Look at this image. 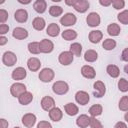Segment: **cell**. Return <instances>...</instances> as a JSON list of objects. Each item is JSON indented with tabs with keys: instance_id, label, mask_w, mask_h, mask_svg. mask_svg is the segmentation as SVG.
<instances>
[{
	"instance_id": "obj_44",
	"label": "cell",
	"mask_w": 128,
	"mask_h": 128,
	"mask_svg": "<svg viewBox=\"0 0 128 128\" xmlns=\"http://www.w3.org/2000/svg\"><path fill=\"white\" fill-rule=\"evenodd\" d=\"M121 59L125 62H128V48H125L123 51H122V54H121Z\"/></svg>"
},
{
	"instance_id": "obj_45",
	"label": "cell",
	"mask_w": 128,
	"mask_h": 128,
	"mask_svg": "<svg viewBox=\"0 0 128 128\" xmlns=\"http://www.w3.org/2000/svg\"><path fill=\"white\" fill-rule=\"evenodd\" d=\"M99 3H100L102 6L107 7V6H109V5H111V4H112V0H100V1H99Z\"/></svg>"
},
{
	"instance_id": "obj_51",
	"label": "cell",
	"mask_w": 128,
	"mask_h": 128,
	"mask_svg": "<svg viewBox=\"0 0 128 128\" xmlns=\"http://www.w3.org/2000/svg\"><path fill=\"white\" fill-rule=\"evenodd\" d=\"M124 71H125V73L128 75V64H126V65L124 66Z\"/></svg>"
},
{
	"instance_id": "obj_5",
	"label": "cell",
	"mask_w": 128,
	"mask_h": 128,
	"mask_svg": "<svg viewBox=\"0 0 128 128\" xmlns=\"http://www.w3.org/2000/svg\"><path fill=\"white\" fill-rule=\"evenodd\" d=\"M93 87H94V93H93V95H94L95 98H101L102 96H104V94L106 92V87H105V84L102 81H96V82H94Z\"/></svg>"
},
{
	"instance_id": "obj_15",
	"label": "cell",
	"mask_w": 128,
	"mask_h": 128,
	"mask_svg": "<svg viewBox=\"0 0 128 128\" xmlns=\"http://www.w3.org/2000/svg\"><path fill=\"white\" fill-rule=\"evenodd\" d=\"M73 8L79 13H84L89 8V2L87 0H76Z\"/></svg>"
},
{
	"instance_id": "obj_19",
	"label": "cell",
	"mask_w": 128,
	"mask_h": 128,
	"mask_svg": "<svg viewBox=\"0 0 128 128\" xmlns=\"http://www.w3.org/2000/svg\"><path fill=\"white\" fill-rule=\"evenodd\" d=\"M76 125L80 128H86L90 125V117L86 114H81L76 119Z\"/></svg>"
},
{
	"instance_id": "obj_13",
	"label": "cell",
	"mask_w": 128,
	"mask_h": 128,
	"mask_svg": "<svg viewBox=\"0 0 128 128\" xmlns=\"http://www.w3.org/2000/svg\"><path fill=\"white\" fill-rule=\"evenodd\" d=\"M81 74L87 79H94L96 76L95 69L90 65H84L81 68Z\"/></svg>"
},
{
	"instance_id": "obj_29",
	"label": "cell",
	"mask_w": 128,
	"mask_h": 128,
	"mask_svg": "<svg viewBox=\"0 0 128 128\" xmlns=\"http://www.w3.org/2000/svg\"><path fill=\"white\" fill-rule=\"evenodd\" d=\"M77 37V32L75 30H72V29H67V30H64L62 32V38L66 41H71V40H74L75 38Z\"/></svg>"
},
{
	"instance_id": "obj_3",
	"label": "cell",
	"mask_w": 128,
	"mask_h": 128,
	"mask_svg": "<svg viewBox=\"0 0 128 128\" xmlns=\"http://www.w3.org/2000/svg\"><path fill=\"white\" fill-rule=\"evenodd\" d=\"M25 92H26V86L23 83L16 82V83L12 84L10 87V93L14 97H19Z\"/></svg>"
},
{
	"instance_id": "obj_35",
	"label": "cell",
	"mask_w": 128,
	"mask_h": 128,
	"mask_svg": "<svg viewBox=\"0 0 128 128\" xmlns=\"http://www.w3.org/2000/svg\"><path fill=\"white\" fill-rule=\"evenodd\" d=\"M63 13V9L62 7L60 6H56V5H53L49 8V14L52 16V17H58L60 16L61 14Z\"/></svg>"
},
{
	"instance_id": "obj_50",
	"label": "cell",
	"mask_w": 128,
	"mask_h": 128,
	"mask_svg": "<svg viewBox=\"0 0 128 128\" xmlns=\"http://www.w3.org/2000/svg\"><path fill=\"white\" fill-rule=\"evenodd\" d=\"M19 3H22V4H29L30 3V0L29 1H22V0H18Z\"/></svg>"
},
{
	"instance_id": "obj_16",
	"label": "cell",
	"mask_w": 128,
	"mask_h": 128,
	"mask_svg": "<svg viewBox=\"0 0 128 128\" xmlns=\"http://www.w3.org/2000/svg\"><path fill=\"white\" fill-rule=\"evenodd\" d=\"M40 66H41V62L38 58L36 57H31L28 59L27 61V67L30 71L32 72H36L40 69Z\"/></svg>"
},
{
	"instance_id": "obj_40",
	"label": "cell",
	"mask_w": 128,
	"mask_h": 128,
	"mask_svg": "<svg viewBox=\"0 0 128 128\" xmlns=\"http://www.w3.org/2000/svg\"><path fill=\"white\" fill-rule=\"evenodd\" d=\"M91 128H103L101 122L96 119V117H90V125Z\"/></svg>"
},
{
	"instance_id": "obj_7",
	"label": "cell",
	"mask_w": 128,
	"mask_h": 128,
	"mask_svg": "<svg viewBox=\"0 0 128 128\" xmlns=\"http://www.w3.org/2000/svg\"><path fill=\"white\" fill-rule=\"evenodd\" d=\"M77 18L73 13H66L60 18V23L63 26H72L76 23Z\"/></svg>"
},
{
	"instance_id": "obj_10",
	"label": "cell",
	"mask_w": 128,
	"mask_h": 128,
	"mask_svg": "<svg viewBox=\"0 0 128 128\" xmlns=\"http://www.w3.org/2000/svg\"><path fill=\"white\" fill-rule=\"evenodd\" d=\"M22 123L27 128H32L36 123V116L33 113H26L22 117Z\"/></svg>"
},
{
	"instance_id": "obj_27",
	"label": "cell",
	"mask_w": 128,
	"mask_h": 128,
	"mask_svg": "<svg viewBox=\"0 0 128 128\" xmlns=\"http://www.w3.org/2000/svg\"><path fill=\"white\" fill-rule=\"evenodd\" d=\"M64 110H65L66 114L69 115V116H75L79 111L77 105L74 104V103H67L64 106Z\"/></svg>"
},
{
	"instance_id": "obj_36",
	"label": "cell",
	"mask_w": 128,
	"mask_h": 128,
	"mask_svg": "<svg viewBox=\"0 0 128 128\" xmlns=\"http://www.w3.org/2000/svg\"><path fill=\"white\" fill-rule=\"evenodd\" d=\"M117 19L119 20L120 23L127 25L128 24V10H123L117 15Z\"/></svg>"
},
{
	"instance_id": "obj_26",
	"label": "cell",
	"mask_w": 128,
	"mask_h": 128,
	"mask_svg": "<svg viewBox=\"0 0 128 128\" xmlns=\"http://www.w3.org/2000/svg\"><path fill=\"white\" fill-rule=\"evenodd\" d=\"M97 59H98V54L93 49H89L84 53V60L86 62H95Z\"/></svg>"
},
{
	"instance_id": "obj_49",
	"label": "cell",
	"mask_w": 128,
	"mask_h": 128,
	"mask_svg": "<svg viewBox=\"0 0 128 128\" xmlns=\"http://www.w3.org/2000/svg\"><path fill=\"white\" fill-rule=\"evenodd\" d=\"M75 2H76V0H72V1H68V0H66V1H65V3H66L67 5H69V6H74Z\"/></svg>"
},
{
	"instance_id": "obj_32",
	"label": "cell",
	"mask_w": 128,
	"mask_h": 128,
	"mask_svg": "<svg viewBox=\"0 0 128 128\" xmlns=\"http://www.w3.org/2000/svg\"><path fill=\"white\" fill-rule=\"evenodd\" d=\"M74 56H80L81 55V52H82V46L80 43L78 42H75V43H72L70 45V50H69Z\"/></svg>"
},
{
	"instance_id": "obj_30",
	"label": "cell",
	"mask_w": 128,
	"mask_h": 128,
	"mask_svg": "<svg viewBox=\"0 0 128 128\" xmlns=\"http://www.w3.org/2000/svg\"><path fill=\"white\" fill-rule=\"evenodd\" d=\"M106 71H107L108 75L111 76L112 78H117V77L119 76V74H120V70H119V68H118L116 65H114V64H110V65H108L107 68H106Z\"/></svg>"
},
{
	"instance_id": "obj_38",
	"label": "cell",
	"mask_w": 128,
	"mask_h": 128,
	"mask_svg": "<svg viewBox=\"0 0 128 128\" xmlns=\"http://www.w3.org/2000/svg\"><path fill=\"white\" fill-rule=\"evenodd\" d=\"M118 106L121 111H128V96H123L120 99Z\"/></svg>"
},
{
	"instance_id": "obj_52",
	"label": "cell",
	"mask_w": 128,
	"mask_h": 128,
	"mask_svg": "<svg viewBox=\"0 0 128 128\" xmlns=\"http://www.w3.org/2000/svg\"><path fill=\"white\" fill-rule=\"evenodd\" d=\"M124 119H125L126 122H128V111L125 113V115H124Z\"/></svg>"
},
{
	"instance_id": "obj_24",
	"label": "cell",
	"mask_w": 128,
	"mask_h": 128,
	"mask_svg": "<svg viewBox=\"0 0 128 128\" xmlns=\"http://www.w3.org/2000/svg\"><path fill=\"white\" fill-rule=\"evenodd\" d=\"M45 20L42 18V17H36L33 19V22H32V26L35 30L37 31H42L44 28H45Z\"/></svg>"
},
{
	"instance_id": "obj_33",
	"label": "cell",
	"mask_w": 128,
	"mask_h": 128,
	"mask_svg": "<svg viewBox=\"0 0 128 128\" xmlns=\"http://www.w3.org/2000/svg\"><path fill=\"white\" fill-rule=\"evenodd\" d=\"M102 47H103L105 50H107V51L113 50V49L116 47V41L113 40V39H110V38L105 39V40L103 41V43H102Z\"/></svg>"
},
{
	"instance_id": "obj_23",
	"label": "cell",
	"mask_w": 128,
	"mask_h": 128,
	"mask_svg": "<svg viewBox=\"0 0 128 128\" xmlns=\"http://www.w3.org/2000/svg\"><path fill=\"white\" fill-rule=\"evenodd\" d=\"M33 100V95L31 92L26 91L25 93H23L21 96L18 97V101L21 105H28L30 102H32Z\"/></svg>"
},
{
	"instance_id": "obj_42",
	"label": "cell",
	"mask_w": 128,
	"mask_h": 128,
	"mask_svg": "<svg viewBox=\"0 0 128 128\" xmlns=\"http://www.w3.org/2000/svg\"><path fill=\"white\" fill-rule=\"evenodd\" d=\"M37 128H52V125L48 121H40L37 124Z\"/></svg>"
},
{
	"instance_id": "obj_31",
	"label": "cell",
	"mask_w": 128,
	"mask_h": 128,
	"mask_svg": "<svg viewBox=\"0 0 128 128\" xmlns=\"http://www.w3.org/2000/svg\"><path fill=\"white\" fill-rule=\"evenodd\" d=\"M102 111H103V108L100 104H94L89 108V114L92 117H97V116L101 115Z\"/></svg>"
},
{
	"instance_id": "obj_48",
	"label": "cell",
	"mask_w": 128,
	"mask_h": 128,
	"mask_svg": "<svg viewBox=\"0 0 128 128\" xmlns=\"http://www.w3.org/2000/svg\"><path fill=\"white\" fill-rule=\"evenodd\" d=\"M7 42H8V39H7L5 36H1V37H0V45H1V46L5 45Z\"/></svg>"
},
{
	"instance_id": "obj_2",
	"label": "cell",
	"mask_w": 128,
	"mask_h": 128,
	"mask_svg": "<svg viewBox=\"0 0 128 128\" xmlns=\"http://www.w3.org/2000/svg\"><path fill=\"white\" fill-rule=\"evenodd\" d=\"M54 76H55V73L51 68H43L39 72V79L42 82H45V83H48V82L52 81Z\"/></svg>"
},
{
	"instance_id": "obj_18",
	"label": "cell",
	"mask_w": 128,
	"mask_h": 128,
	"mask_svg": "<svg viewBox=\"0 0 128 128\" xmlns=\"http://www.w3.org/2000/svg\"><path fill=\"white\" fill-rule=\"evenodd\" d=\"M14 19L19 23H25L28 19V13L25 9H18L14 13Z\"/></svg>"
},
{
	"instance_id": "obj_9",
	"label": "cell",
	"mask_w": 128,
	"mask_h": 128,
	"mask_svg": "<svg viewBox=\"0 0 128 128\" xmlns=\"http://www.w3.org/2000/svg\"><path fill=\"white\" fill-rule=\"evenodd\" d=\"M41 107L43 110L45 111H50L51 109H53L55 107V101L52 97L50 96H44L41 100Z\"/></svg>"
},
{
	"instance_id": "obj_25",
	"label": "cell",
	"mask_w": 128,
	"mask_h": 128,
	"mask_svg": "<svg viewBox=\"0 0 128 128\" xmlns=\"http://www.w3.org/2000/svg\"><path fill=\"white\" fill-rule=\"evenodd\" d=\"M59 32H60V27H59L56 23H51V24H49L48 27H47V29H46V33H47L49 36H51V37H56V36H58Z\"/></svg>"
},
{
	"instance_id": "obj_12",
	"label": "cell",
	"mask_w": 128,
	"mask_h": 128,
	"mask_svg": "<svg viewBox=\"0 0 128 128\" xmlns=\"http://www.w3.org/2000/svg\"><path fill=\"white\" fill-rule=\"evenodd\" d=\"M75 100L80 105H86V104H88V102L90 100V97H89V94L87 92L81 90V91H78L75 94Z\"/></svg>"
},
{
	"instance_id": "obj_4",
	"label": "cell",
	"mask_w": 128,
	"mask_h": 128,
	"mask_svg": "<svg viewBox=\"0 0 128 128\" xmlns=\"http://www.w3.org/2000/svg\"><path fill=\"white\" fill-rule=\"evenodd\" d=\"M2 62H3L4 65H6L8 67H11L14 64H16L17 56L11 51H6L2 56Z\"/></svg>"
},
{
	"instance_id": "obj_17",
	"label": "cell",
	"mask_w": 128,
	"mask_h": 128,
	"mask_svg": "<svg viewBox=\"0 0 128 128\" xmlns=\"http://www.w3.org/2000/svg\"><path fill=\"white\" fill-rule=\"evenodd\" d=\"M27 72L23 67H17L12 71L11 77L13 80H22L26 77Z\"/></svg>"
},
{
	"instance_id": "obj_1",
	"label": "cell",
	"mask_w": 128,
	"mask_h": 128,
	"mask_svg": "<svg viewBox=\"0 0 128 128\" xmlns=\"http://www.w3.org/2000/svg\"><path fill=\"white\" fill-rule=\"evenodd\" d=\"M52 90L57 95H64L68 92L69 86L65 81H56L52 86Z\"/></svg>"
},
{
	"instance_id": "obj_14",
	"label": "cell",
	"mask_w": 128,
	"mask_h": 128,
	"mask_svg": "<svg viewBox=\"0 0 128 128\" xmlns=\"http://www.w3.org/2000/svg\"><path fill=\"white\" fill-rule=\"evenodd\" d=\"M12 36L17 40H23L28 37V31L22 27H16L12 32Z\"/></svg>"
},
{
	"instance_id": "obj_28",
	"label": "cell",
	"mask_w": 128,
	"mask_h": 128,
	"mask_svg": "<svg viewBox=\"0 0 128 128\" xmlns=\"http://www.w3.org/2000/svg\"><path fill=\"white\" fill-rule=\"evenodd\" d=\"M120 31H121V28L116 23H111L107 27V32H108V34L110 36H118Z\"/></svg>"
},
{
	"instance_id": "obj_21",
	"label": "cell",
	"mask_w": 128,
	"mask_h": 128,
	"mask_svg": "<svg viewBox=\"0 0 128 128\" xmlns=\"http://www.w3.org/2000/svg\"><path fill=\"white\" fill-rule=\"evenodd\" d=\"M103 38V33L100 30H92L89 33V41L93 44L99 43L100 40H102Z\"/></svg>"
},
{
	"instance_id": "obj_41",
	"label": "cell",
	"mask_w": 128,
	"mask_h": 128,
	"mask_svg": "<svg viewBox=\"0 0 128 128\" xmlns=\"http://www.w3.org/2000/svg\"><path fill=\"white\" fill-rule=\"evenodd\" d=\"M7 19H8V12L4 9H0V23L4 24Z\"/></svg>"
},
{
	"instance_id": "obj_37",
	"label": "cell",
	"mask_w": 128,
	"mask_h": 128,
	"mask_svg": "<svg viewBox=\"0 0 128 128\" xmlns=\"http://www.w3.org/2000/svg\"><path fill=\"white\" fill-rule=\"evenodd\" d=\"M118 89L121 92H127L128 91V80L125 78H120L118 81Z\"/></svg>"
},
{
	"instance_id": "obj_20",
	"label": "cell",
	"mask_w": 128,
	"mask_h": 128,
	"mask_svg": "<svg viewBox=\"0 0 128 128\" xmlns=\"http://www.w3.org/2000/svg\"><path fill=\"white\" fill-rule=\"evenodd\" d=\"M62 116H63V112L61 111L60 108L58 107H54L53 109H51L49 111V117L52 121L54 122H58L62 119Z\"/></svg>"
},
{
	"instance_id": "obj_39",
	"label": "cell",
	"mask_w": 128,
	"mask_h": 128,
	"mask_svg": "<svg viewBox=\"0 0 128 128\" xmlns=\"http://www.w3.org/2000/svg\"><path fill=\"white\" fill-rule=\"evenodd\" d=\"M112 6L116 10H120L124 8L125 6V1L124 0H112Z\"/></svg>"
},
{
	"instance_id": "obj_8",
	"label": "cell",
	"mask_w": 128,
	"mask_h": 128,
	"mask_svg": "<svg viewBox=\"0 0 128 128\" xmlns=\"http://www.w3.org/2000/svg\"><path fill=\"white\" fill-rule=\"evenodd\" d=\"M100 21H101L100 16L96 12H91L86 17V22H87L88 26H90V27H97V26H99L100 25Z\"/></svg>"
},
{
	"instance_id": "obj_46",
	"label": "cell",
	"mask_w": 128,
	"mask_h": 128,
	"mask_svg": "<svg viewBox=\"0 0 128 128\" xmlns=\"http://www.w3.org/2000/svg\"><path fill=\"white\" fill-rule=\"evenodd\" d=\"M0 128H8V122L4 118L0 119Z\"/></svg>"
},
{
	"instance_id": "obj_6",
	"label": "cell",
	"mask_w": 128,
	"mask_h": 128,
	"mask_svg": "<svg viewBox=\"0 0 128 128\" xmlns=\"http://www.w3.org/2000/svg\"><path fill=\"white\" fill-rule=\"evenodd\" d=\"M73 54L70 52V51H63L60 53L59 57H58V60L60 62V64L64 65V66H67V65H70L72 62H73Z\"/></svg>"
},
{
	"instance_id": "obj_22",
	"label": "cell",
	"mask_w": 128,
	"mask_h": 128,
	"mask_svg": "<svg viewBox=\"0 0 128 128\" xmlns=\"http://www.w3.org/2000/svg\"><path fill=\"white\" fill-rule=\"evenodd\" d=\"M33 8H34V10H35L37 13L42 14V13H44V12L46 11L47 3H46V1H44V0H36V1L34 2V4H33Z\"/></svg>"
},
{
	"instance_id": "obj_11",
	"label": "cell",
	"mask_w": 128,
	"mask_h": 128,
	"mask_svg": "<svg viewBox=\"0 0 128 128\" xmlns=\"http://www.w3.org/2000/svg\"><path fill=\"white\" fill-rule=\"evenodd\" d=\"M40 44V51L42 53H51L54 49V44L51 40L43 39L39 42Z\"/></svg>"
},
{
	"instance_id": "obj_53",
	"label": "cell",
	"mask_w": 128,
	"mask_h": 128,
	"mask_svg": "<svg viewBox=\"0 0 128 128\" xmlns=\"http://www.w3.org/2000/svg\"><path fill=\"white\" fill-rule=\"evenodd\" d=\"M14 128H20V127H14Z\"/></svg>"
},
{
	"instance_id": "obj_47",
	"label": "cell",
	"mask_w": 128,
	"mask_h": 128,
	"mask_svg": "<svg viewBox=\"0 0 128 128\" xmlns=\"http://www.w3.org/2000/svg\"><path fill=\"white\" fill-rule=\"evenodd\" d=\"M114 128H127V125H126L124 122H122V121H119V122H117V123L115 124Z\"/></svg>"
},
{
	"instance_id": "obj_34",
	"label": "cell",
	"mask_w": 128,
	"mask_h": 128,
	"mask_svg": "<svg viewBox=\"0 0 128 128\" xmlns=\"http://www.w3.org/2000/svg\"><path fill=\"white\" fill-rule=\"evenodd\" d=\"M28 51L31 54H39L41 52L39 42H30L28 44Z\"/></svg>"
},
{
	"instance_id": "obj_43",
	"label": "cell",
	"mask_w": 128,
	"mask_h": 128,
	"mask_svg": "<svg viewBox=\"0 0 128 128\" xmlns=\"http://www.w3.org/2000/svg\"><path fill=\"white\" fill-rule=\"evenodd\" d=\"M9 31V26L7 24H1L0 25V34L3 36L4 34H6Z\"/></svg>"
}]
</instances>
